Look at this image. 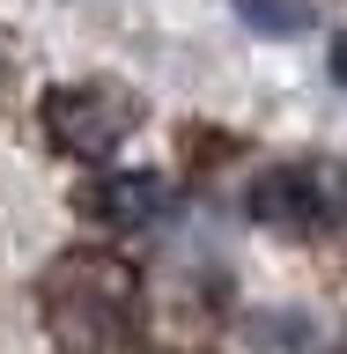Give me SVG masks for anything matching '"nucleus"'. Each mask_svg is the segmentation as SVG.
I'll use <instances>...</instances> for the list:
<instances>
[{
    "label": "nucleus",
    "mask_w": 347,
    "mask_h": 354,
    "mask_svg": "<svg viewBox=\"0 0 347 354\" xmlns=\"http://www.w3.org/2000/svg\"><path fill=\"white\" fill-rule=\"evenodd\" d=\"M237 15H244V30H259V37H303L310 22V0H237Z\"/></svg>",
    "instance_id": "39448f33"
},
{
    "label": "nucleus",
    "mask_w": 347,
    "mask_h": 354,
    "mask_svg": "<svg viewBox=\"0 0 347 354\" xmlns=\"http://www.w3.org/2000/svg\"><path fill=\"white\" fill-rule=\"evenodd\" d=\"M89 207H96L104 221H118V229H155V221L170 214V177L118 170V177H104V185L89 192Z\"/></svg>",
    "instance_id": "20e7f679"
},
{
    "label": "nucleus",
    "mask_w": 347,
    "mask_h": 354,
    "mask_svg": "<svg viewBox=\"0 0 347 354\" xmlns=\"http://www.w3.org/2000/svg\"><path fill=\"white\" fill-rule=\"evenodd\" d=\"M332 66H340V82H347V37H340V44H332Z\"/></svg>",
    "instance_id": "423d86ee"
},
{
    "label": "nucleus",
    "mask_w": 347,
    "mask_h": 354,
    "mask_svg": "<svg viewBox=\"0 0 347 354\" xmlns=\"http://www.w3.org/2000/svg\"><path fill=\"white\" fill-rule=\"evenodd\" d=\"M133 126H141V104L126 88H111V82H66V88L44 96V133L74 162H104Z\"/></svg>",
    "instance_id": "7ed1b4c3"
},
{
    "label": "nucleus",
    "mask_w": 347,
    "mask_h": 354,
    "mask_svg": "<svg viewBox=\"0 0 347 354\" xmlns=\"http://www.w3.org/2000/svg\"><path fill=\"white\" fill-rule=\"evenodd\" d=\"M244 214L288 236H326L332 221L347 214V170L340 162H274L244 185Z\"/></svg>",
    "instance_id": "f03ea898"
},
{
    "label": "nucleus",
    "mask_w": 347,
    "mask_h": 354,
    "mask_svg": "<svg viewBox=\"0 0 347 354\" xmlns=\"http://www.w3.org/2000/svg\"><path fill=\"white\" fill-rule=\"evenodd\" d=\"M37 303H44V325H52V339L66 354H104V347H118V332L133 317V281L111 259L74 251V259H60L44 273Z\"/></svg>",
    "instance_id": "f257e3e1"
}]
</instances>
